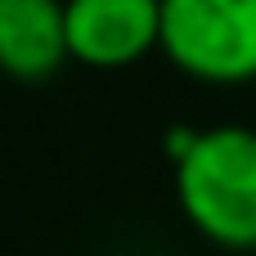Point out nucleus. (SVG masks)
Returning a JSON list of instances; mask_svg holds the SVG:
<instances>
[{
    "label": "nucleus",
    "instance_id": "obj_2",
    "mask_svg": "<svg viewBox=\"0 0 256 256\" xmlns=\"http://www.w3.org/2000/svg\"><path fill=\"white\" fill-rule=\"evenodd\" d=\"M162 54L202 86L256 81V0L162 4Z\"/></svg>",
    "mask_w": 256,
    "mask_h": 256
},
{
    "label": "nucleus",
    "instance_id": "obj_4",
    "mask_svg": "<svg viewBox=\"0 0 256 256\" xmlns=\"http://www.w3.org/2000/svg\"><path fill=\"white\" fill-rule=\"evenodd\" d=\"M68 50V4L63 0H0V72L22 86L50 81Z\"/></svg>",
    "mask_w": 256,
    "mask_h": 256
},
{
    "label": "nucleus",
    "instance_id": "obj_5",
    "mask_svg": "<svg viewBox=\"0 0 256 256\" xmlns=\"http://www.w3.org/2000/svg\"><path fill=\"white\" fill-rule=\"evenodd\" d=\"M162 4H171V0H162Z\"/></svg>",
    "mask_w": 256,
    "mask_h": 256
},
{
    "label": "nucleus",
    "instance_id": "obj_1",
    "mask_svg": "<svg viewBox=\"0 0 256 256\" xmlns=\"http://www.w3.org/2000/svg\"><path fill=\"white\" fill-rule=\"evenodd\" d=\"M176 166V202L184 220L225 252H256V130H198Z\"/></svg>",
    "mask_w": 256,
    "mask_h": 256
},
{
    "label": "nucleus",
    "instance_id": "obj_3",
    "mask_svg": "<svg viewBox=\"0 0 256 256\" xmlns=\"http://www.w3.org/2000/svg\"><path fill=\"white\" fill-rule=\"evenodd\" d=\"M72 63L117 72L162 50V0H63Z\"/></svg>",
    "mask_w": 256,
    "mask_h": 256
}]
</instances>
